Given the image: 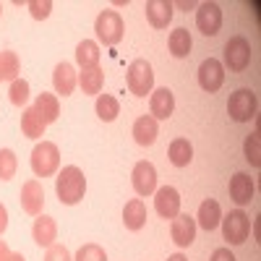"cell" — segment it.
<instances>
[{
  "instance_id": "obj_1",
  "label": "cell",
  "mask_w": 261,
  "mask_h": 261,
  "mask_svg": "<svg viewBox=\"0 0 261 261\" xmlns=\"http://www.w3.org/2000/svg\"><path fill=\"white\" fill-rule=\"evenodd\" d=\"M55 193H58L60 204H65V206L79 204L84 199V193H86V178H84V172L76 165L63 167L58 172V178H55Z\"/></svg>"
},
{
  "instance_id": "obj_2",
  "label": "cell",
  "mask_w": 261,
  "mask_h": 261,
  "mask_svg": "<svg viewBox=\"0 0 261 261\" xmlns=\"http://www.w3.org/2000/svg\"><path fill=\"white\" fill-rule=\"evenodd\" d=\"M125 81H128V92L134 97H146L151 94V89H154V71H151L149 60L139 58L128 65L125 71Z\"/></svg>"
},
{
  "instance_id": "obj_3",
  "label": "cell",
  "mask_w": 261,
  "mask_h": 261,
  "mask_svg": "<svg viewBox=\"0 0 261 261\" xmlns=\"http://www.w3.org/2000/svg\"><path fill=\"white\" fill-rule=\"evenodd\" d=\"M60 167V151L53 141H39L32 149V170L37 178H50Z\"/></svg>"
},
{
  "instance_id": "obj_4",
  "label": "cell",
  "mask_w": 261,
  "mask_h": 261,
  "mask_svg": "<svg viewBox=\"0 0 261 261\" xmlns=\"http://www.w3.org/2000/svg\"><path fill=\"white\" fill-rule=\"evenodd\" d=\"M94 32H97V39L105 42L107 47L118 45V42L123 39V32H125V24L118 11H102L94 21Z\"/></svg>"
},
{
  "instance_id": "obj_5",
  "label": "cell",
  "mask_w": 261,
  "mask_h": 261,
  "mask_svg": "<svg viewBox=\"0 0 261 261\" xmlns=\"http://www.w3.org/2000/svg\"><path fill=\"white\" fill-rule=\"evenodd\" d=\"M220 225H222V238H225L230 246L246 243L248 235H251V220H248V214L243 209H235L227 217H222Z\"/></svg>"
},
{
  "instance_id": "obj_6",
  "label": "cell",
  "mask_w": 261,
  "mask_h": 261,
  "mask_svg": "<svg viewBox=\"0 0 261 261\" xmlns=\"http://www.w3.org/2000/svg\"><path fill=\"white\" fill-rule=\"evenodd\" d=\"M256 107L258 99L251 89H235L227 99V115L235 123H248L251 118H256Z\"/></svg>"
},
{
  "instance_id": "obj_7",
  "label": "cell",
  "mask_w": 261,
  "mask_h": 261,
  "mask_svg": "<svg viewBox=\"0 0 261 261\" xmlns=\"http://www.w3.org/2000/svg\"><path fill=\"white\" fill-rule=\"evenodd\" d=\"M248 63H251V42L241 34L230 37L227 45H225V65L230 71L241 73V71L248 68Z\"/></svg>"
},
{
  "instance_id": "obj_8",
  "label": "cell",
  "mask_w": 261,
  "mask_h": 261,
  "mask_svg": "<svg viewBox=\"0 0 261 261\" xmlns=\"http://www.w3.org/2000/svg\"><path fill=\"white\" fill-rule=\"evenodd\" d=\"M180 204H183V199H180L178 188L162 186V188L154 191V209H157V214L162 217V220H175V217L180 214Z\"/></svg>"
},
{
  "instance_id": "obj_9",
  "label": "cell",
  "mask_w": 261,
  "mask_h": 261,
  "mask_svg": "<svg viewBox=\"0 0 261 261\" xmlns=\"http://www.w3.org/2000/svg\"><path fill=\"white\" fill-rule=\"evenodd\" d=\"M196 27L204 37H217L222 29V8L217 3H201L196 11Z\"/></svg>"
},
{
  "instance_id": "obj_10",
  "label": "cell",
  "mask_w": 261,
  "mask_h": 261,
  "mask_svg": "<svg viewBox=\"0 0 261 261\" xmlns=\"http://www.w3.org/2000/svg\"><path fill=\"white\" fill-rule=\"evenodd\" d=\"M222 84H225V65L217 60V58H206L199 65V86H201L204 92L214 94Z\"/></svg>"
},
{
  "instance_id": "obj_11",
  "label": "cell",
  "mask_w": 261,
  "mask_h": 261,
  "mask_svg": "<svg viewBox=\"0 0 261 261\" xmlns=\"http://www.w3.org/2000/svg\"><path fill=\"white\" fill-rule=\"evenodd\" d=\"M130 183H134V191L139 196H151L157 191V170H154V165L146 162V160L136 162L134 172H130Z\"/></svg>"
},
{
  "instance_id": "obj_12",
  "label": "cell",
  "mask_w": 261,
  "mask_h": 261,
  "mask_svg": "<svg viewBox=\"0 0 261 261\" xmlns=\"http://www.w3.org/2000/svg\"><path fill=\"white\" fill-rule=\"evenodd\" d=\"M21 209H24L27 214L32 217H39L42 214V206H45V188H42L39 180H27L24 186H21Z\"/></svg>"
},
{
  "instance_id": "obj_13",
  "label": "cell",
  "mask_w": 261,
  "mask_h": 261,
  "mask_svg": "<svg viewBox=\"0 0 261 261\" xmlns=\"http://www.w3.org/2000/svg\"><path fill=\"white\" fill-rule=\"evenodd\" d=\"M170 235H172V243L175 246L188 248L196 241V220L191 214H178L170 225Z\"/></svg>"
},
{
  "instance_id": "obj_14",
  "label": "cell",
  "mask_w": 261,
  "mask_h": 261,
  "mask_svg": "<svg viewBox=\"0 0 261 261\" xmlns=\"http://www.w3.org/2000/svg\"><path fill=\"white\" fill-rule=\"evenodd\" d=\"M149 110H151V118L154 120H167L175 110V97L167 86H160V89H151V97H149Z\"/></svg>"
},
{
  "instance_id": "obj_15",
  "label": "cell",
  "mask_w": 261,
  "mask_h": 261,
  "mask_svg": "<svg viewBox=\"0 0 261 261\" xmlns=\"http://www.w3.org/2000/svg\"><path fill=\"white\" fill-rule=\"evenodd\" d=\"M253 193H256V186L251 180V175L246 172H235L230 178V199L238 204V206H246L253 201Z\"/></svg>"
},
{
  "instance_id": "obj_16",
  "label": "cell",
  "mask_w": 261,
  "mask_h": 261,
  "mask_svg": "<svg viewBox=\"0 0 261 261\" xmlns=\"http://www.w3.org/2000/svg\"><path fill=\"white\" fill-rule=\"evenodd\" d=\"M76 84H79V76H76V71H73V65L65 63V60L58 63L55 71H53V86H55V92L63 94V97H68V94H73Z\"/></svg>"
},
{
  "instance_id": "obj_17",
  "label": "cell",
  "mask_w": 261,
  "mask_h": 261,
  "mask_svg": "<svg viewBox=\"0 0 261 261\" xmlns=\"http://www.w3.org/2000/svg\"><path fill=\"white\" fill-rule=\"evenodd\" d=\"M55 238H58V225H55V220H53V217H47V214H39L37 220H34V225H32V241H34L37 246L50 248V246L55 243Z\"/></svg>"
},
{
  "instance_id": "obj_18",
  "label": "cell",
  "mask_w": 261,
  "mask_h": 261,
  "mask_svg": "<svg viewBox=\"0 0 261 261\" xmlns=\"http://www.w3.org/2000/svg\"><path fill=\"white\" fill-rule=\"evenodd\" d=\"M144 11H146V21L151 27H154V29H165L172 21V11H175V8H172L170 0H149Z\"/></svg>"
},
{
  "instance_id": "obj_19",
  "label": "cell",
  "mask_w": 261,
  "mask_h": 261,
  "mask_svg": "<svg viewBox=\"0 0 261 261\" xmlns=\"http://www.w3.org/2000/svg\"><path fill=\"white\" fill-rule=\"evenodd\" d=\"M32 107L37 110V115L42 118V123H45V125H50V123H55L60 118V102H58L55 94H47V92L37 94V99H34Z\"/></svg>"
},
{
  "instance_id": "obj_20",
  "label": "cell",
  "mask_w": 261,
  "mask_h": 261,
  "mask_svg": "<svg viewBox=\"0 0 261 261\" xmlns=\"http://www.w3.org/2000/svg\"><path fill=\"white\" fill-rule=\"evenodd\" d=\"M220 222H222V209H220V204H217L214 199L201 201V206H199V217H196V225L204 227L206 232H212V230L220 227Z\"/></svg>"
},
{
  "instance_id": "obj_21",
  "label": "cell",
  "mask_w": 261,
  "mask_h": 261,
  "mask_svg": "<svg viewBox=\"0 0 261 261\" xmlns=\"http://www.w3.org/2000/svg\"><path fill=\"white\" fill-rule=\"evenodd\" d=\"M123 222H125V230L136 232L146 225V204L141 199H130L125 206H123Z\"/></svg>"
},
{
  "instance_id": "obj_22",
  "label": "cell",
  "mask_w": 261,
  "mask_h": 261,
  "mask_svg": "<svg viewBox=\"0 0 261 261\" xmlns=\"http://www.w3.org/2000/svg\"><path fill=\"white\" fill-rule=\"evenodd\" d=\"M160 136V128H157V120L151 115H141L136 123H134V139L139 146H151Z\"/></svg>"
},
{
  "instance_id": "obj_23",
  "label": "cell",
  "mask_w": 261,
  "mask_h": 261,
  "mask_svg": "<svg viewBox=\"0 0 261 261\" xmlns=\"http://www.w3.org/2000/svg\"><path fill=\"white\" fill-rule=\"evenodd\" d=\"M167 47H170V55H172V58H188V55H191V47H193L191 32L183 29V27H178L175 32H170Z\"/></svg>"
},
{
  "instance_id": "obj_24",
  "label": "cell",
  "mask_w": 261,
  "mask_h": 261,
  "mask_svg": "<svg viewBox=\"0 0 261 261\" xmlns=\"http://www.w3.org/2000/svg\"><path fill=\"white\" fill-rule=\"evenodd\" d=\"M79 86H81L84 94H97L99 97L102 86H105V71L99 68V65H94V68H81Z\"/></svg>"
},
{
  "instance_id": "obj_25",
  "label": "cell",
  "mask_w": 261,
  "mask_h": 261,
  "mask_svg": "<svg viewBox=\"0 0 261 261\" xmlns=\"http://www.w3.org/2000/svg\"><path fill=\"white\" fill-rule=\"evenodd\" d=\"M45 123H42V118L37 115L34 107H24V113H21V134H24L27 139H42L45 136Z\"/></svg>"
},
{
  "instance_id": "obj_26",
  "label": "cell",
  "mask_w": 261,
  "mask_h": 261,
  "mask_svg": "<svg viewBox=\"0 0 261 261\" xmlns=\"http://www.w3.org/2000/svg\"><path fill=\"white\" fill-rule=\"evenodd\" d=\"M99 45L94 39H84L79 42V47H76V63L81 65V68H94V65H99Z\"/></svg>"
},
{
  "instance_id": "obj_27",
  "label": "cell",
  "mask_w": 261,
  "mask_h": 261,
  "mask_svg": "<svg viewBox=\"0 0 261 261\" xmlns=\"http://www.w3.org/2000/svg\"><path fill=\"white\" fill-rule=\"evenodd\" d=\"M167 154H170V162L175 165V167H188L191 160H193V146H191L188 139H175V141L170 144Z\"/></svg>"
},
{
  "instance_id": "obj_28",
  "label": "cell",
  "mask_w": 261,
  "mask_h": 261,
  "mask_svg": "<svg viewBox=\"0 0 261 261\" xmlns=\"http://www.w3.org/2000/svg\"><path fill=\"white\" fill-rule=\"evenodd\" d=\"M94 110H97L99 120L113 123V120L120 115V102H118L113 94H99V97H97V105H94Z\"/></svg>"
},
{
  "instance_id": "obj_29",
  "label": "cell",
  "mask_w": 261,
  "mask_h": 261,
  "mask_svg": "<svg viewBox=\"0 0 261 261\" xmlns=\"http://www.w3.org/2000/svg\"><path fill=\"white\" fill-rule=\"evenodd\" d=\"M18 71H21L18 55L11 53V50L0 53V79H3V81H16L18 79Z\"/></svg>"
},
{
  "instance_id": "obj_30",
  "label": "cell",
  "mask_w": 261,
  "mask_h": 261,
  "mask_svg": "<svg viewBox=\"0 0 261 261\" xmlns=\"http://www.w3.org/2000/svg\"><path fill=\"white\" fill-rule=\"evenodd\" d=\"M18 170V160L11 149H0V180H11Z\"/></svg>"
},
{
  "instance_id": "obj_31",
  "label": "cell",
  "mask_w": 261,
  "mask_h": 261,
  "mask_svg": "<svg viewBox=\"0 0 261 261\" xmlns=\"http://www.w3.org/2000/svg\"><path fill=\"white\" fill-rule=\"evenodd\" d=\"M243 154H246V160H248L253 167H261V139H258V134L246 136V141H243Z\"/></svg>"
},
{
  "instance_id": "obj_32",
  "label": "cell",
  "mask_w": 261,
  "mask_h": 261,
  "mask_svg": "<svg viewBox=\"0 0 261 261\" xmlns=\"http://www.w3.org/2000/svg\"><path fill=\"white\" fill-rule=\"evenodd\" d=\"M8 97H11V102H13L16 107H24V105L29 102V81H24V79H16V81H11Z\"/></svg>"
},
{
  "instance_id": "obj_33",
  "label": "cell",
  "mask_w": 261,
  "mask_h": 261,
  "mask_svg": "<svg viewBox=\"0 0 261 261\" xmlns=\"http://www.w3.org/2000/svg\"><path fill=\"white\" fill-rule=\"evenodd\" d=\"M73 261H107V253H105V248L97 246V243H86V246L79 248V253H76Z\"/></svg>"
},
{
  "instance_id": "obj_34",
  "label": "cell",
  "mask_w": 261,
  "mask_h": 261,
  "mask_svg": "<svg viewBox=\"0 0 261 261\" xmlns=\"http://www.w3.org/2000/svg\"><path fill=\"white\" fill-rule=\"evenodd\" d=\"M29 13H32V18H37V21L47 18V16L53 13V0H32V3H29Z\"/></svg>"
},
{
  "instance_id": "obj_35",
  "label": "cell",
  "mask_w": 261,
  "mask_h": 261,
  "mask_svg": "<svg viewBox=\"0 0 261 261\" xmlns=\"http://www.w3.org/2000/svg\"><path fill=\"white\" fill-rule=\"evenodd\" d=\"M45 261H73V258H71V253H68V248H65V246L53 243L47 248V253H45Z\"/></svg>"
},
{
  "instance_id": "obj_36",
  "label": "cell",
  "mask_w": 261,
  "mask_h": 261,
  "mask_svg": "<svg viewBox=\"0 0 261 261\" xmlns=\"http://www.w3.org/2000/svg\"><path fill=\"white\" fill-rule=\"evenodd\" d=\"M209 261H238L235 256H232V251L230 248H217L214 253H212V258Z\"/></svg>"
},
{
  "instance_id": "obj_37",
  "label": "cell",
  "mask_w": 261,
  "mask_h": 261,
  "mask_svg": "<svg viewBox=\"0 0 261 261\" xmlns=\"http://www.w3.org/2000/svg\"><path fill=\"white\" fill-rule=\"evenodd\" d=\"M6 227H8V209L0 204V235L6 232Z\"/></svg>"
},
{
  "instance_id": "obj_38",
  "label": "cell",
  "mask_w": 261,
  "mask_h": 261,
  "mask_svg": "<svg viewBox=\"0 0 261 261\" xmlns=\"http://www.w3.org/2000/svg\"><path fill=\"white\" fill-rule=\"evenodd\" d=\"M11 253H13V251L8 248V243H6V241H0V261H8Z\"/></svg>"
},
{
  "instance_id": "obj_39",
  "label": "cell",
  "mask_w": 261,
  "mask_h": 261,
  "mask_svg": "<svg viewBox=\"0 0 261 261\" xmlns=\"http://www.w3.org/2000/svg\"><path fill=\"white\" fill-rule=\"evenodd\" d=\"M196 3H191V0H188V3H186V0H183V3H172V8H183V11H188V8H193Z\"/></svg>"
},
{
  "instance_id": "obj_40",
  "label": "cell",
  "mask_w": 261,
  "mask_h": 261,
  "mask_svg": "<svg viewBox=\"0 0 261 261\" xmlns=\"http://www.w3.org/2000/svg\"><path fill=\"white\" fill-rule=\"evenodd\" d=\"M167 261H188V258H186V256H183V253H172V256H170V258H167Z\"/></svg>"
},
{
  "instance_id": "obj_41",
  "label": "cell",
  "mask_w": 261,
  "mask_h": 261,
  "mask_svg": "<svg viewBox=\"0 0 261 261\" xmlns=\"http://www.w3.org/2000/svg\"><path fill=\"white\" fill-rule=\"evenodd\" d=\"M8 261H27V258L21 256V253H11V258H8Z\"/></svg>"
},
{
  "instance_id": "obj_42",
  "label": "cell",
  "mask_w": 261,
  "mask_h": 261,
  "mask_svg": "<svg viewBox=\"0 0 261 261\" xmlns=\"http://www.w3.org/2000/svg\"><path fill=\"white\" fill-rule=\"evenodd\" d=\"M0 16H3V3H0Z\"/></svg>"
},
{
  "instance_id": "obj_43",
  "label": "cell",
  "mask_w": 261,
  "mask_h": 261,
  "mask_svg": "<svg viewBox=\"0 0 261 261\" xmlns=\"http://www.w3.org/2000/svg\"><path fill=\"white\" fill-rule=\"evenodd\" d=\"M0 81H3V79H0Z\"/></svg>"
}]
</instances>
